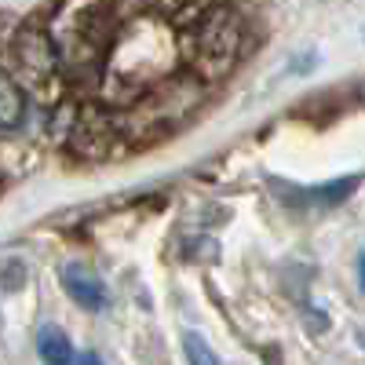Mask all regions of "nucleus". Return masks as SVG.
I'll return each mask as SVG.
<instances>
[{
  "label": "nucleus",
  "mask_w": 365,
  "mask_h": 365,
  "mask_svg": "<svg viewBox=\"0 0 365 365\" xmlns=\"http://www.w3.org/2000/svg\"><path fill=\"white\" fill-rule=\"evenodd\" d=\"M358 175H351V179H336V182H325V187H318V190H303V197H307L311 205H336V201H344L354 187H358Z\"/></svg>",
  "instance_id": "obj_9"
},
{
  "label": "nucleus",
  "mask_w": 365,
  "mask_h": 365,
  "mask_svg": "<svg viewBox=\"0 0 365 365\" xmlns=\"http://www.w3.org/2000/svg\"><path fill=\"white\" fill-rule=\"evenodd\" d=\"M37 354L44 358V365H70L73 361L70 336L58 325H41V332H37Z\"/></svg>",
  "instance_id": "obj_7"
},
{
  "label": "nucleus",
  "mask_w": 365,
  "mask_h": 365,
  "mask_svg": "<svg viewBox=\"0 0 365 365\" xmlns=\"http://www.w3.org/2000/svg\"><path fill=\"white\" fill-rule=\"evenodd\" d=\"M73 154L84 161H103L113 150V120L106 113H99V106H88L84 113L73 117V125L66 132Z\"/></svg>",
  "instance_id": "obj_5"
},
{
  "label": "nucleus",
  "mask_w": 365,
  "mask_h": 365,
  "mask_svg": "<svg viewBox=\"0 0 365 365\" xmlns=\"http://www.w3.org/2000/svg\"><path fill=\"white\" fill-rule=\"evenodd\" d=\"M63 289L84 311H103L106 307V285L96 278V270H88L84 263H70L63 270Z\"/></svg>",
  "instance_id": "obj_6"
},
{
  "label": "nucleus",
  "mask_w": 365,
  "mask_h": 365,
  "mask_svg": "<svg viewBox=\"0 0 365 365\" xmlns=\"http://www.w3.org/2000/svg\"><path fill=\"white\" fill-rule=\"evenodd\" d=\"M58 63H63V51L58 44L44 34L41 26H22L15 41H11V70L8 73H22V84H34V88H44Z\"/></svg>",
  "instance_id": "obj_4"
},
{
  "label": "nucleus",
  "mask_w": 365,
  "mask_h": 365,
  "mask_svg": "<svg viewBox=\"0 0 365 365\" xmlns=\"http://www.w3.org/2000/svg\"><path fill=\"white\" fill-rule=\"evenodd\" d=\"M241 44H245V22L230 4H212L190 29L187 58L197 81H220L234 70Z\"/></svg>",
  "instance_id": "obj_2"
},
{
  "label": "nucleus",
  "mask_w": 365,
  "mask_h": 365,
  "mask_svg": "<svg viewBox=\"0 0 365 365\" xmlns=\"http://www.w3.org/2000/svg\"><path fill=\"white\" fill-rule=\"evenodd\" d=\"M22 117H26V88H19V81L8 73L0 84V128L15 132Z\"/></svg>",
  "instance_id": "obj_8"
},
{
  "label": "nucleus",
  "mask_w": 365,
  "mask_h": 365,
  "mask_svg": "<svg viewBox=\"0 0 365 365\" xmlns=\"http://www.w3.org/2000/svg\"><path fill=\"white\" fill-rule=\"evenodd\" d=\"M182 347H187L190 365H220V358L212 354V347L197 336V332H187V336H182Z\"/></svg>",
  "instance_id": "obj_10"
},
{
  "label": "nucleus",
  "mask_w": 365,
  "mask_h": 365,
  "mask_svg": "<svg viewBox=\"0 0 365 365\" xmlns=\"http://www.w3.org/2000/svg\"><path fill=\"white\" fill-rule=\"evenodd\" d=\"M201 84L205 81L197 77H168L135 103V117L143 120V128H175L201 106Z\"/></svg>",
  "instance_id": "obj_3"
},
{
  "label": "nucleus",
  "mask_w": 365,
  "mask_h": 365,
  "mask_svg": "<svg viewBox=\"0 0 365 365\" xmlns=\"http://www.w3.org/2000/svg\"><path fill=\"white\" fill-rule=\"evenodd\" d=\"M175 66V37L158 19H132L117 34L106 58V96L113 103H139Z\"/></svg>",
  "instance_id": "obj_1"
},
{
  "label": "nucleus",
  "mask_w": 365,
  "mask_h": 365,
  "mask_svg": "<svg viewBox=\"0 0 365 365\" xmlns=\"http://www.w3.org/2000/svg\"><path fill=\"white\" fill-rule=\"evenodd\" d=\"M358 344H361V351H365V329L358 332Z\"/></svg>",
  "instance_id": "obj_13"
},
{
  "label": "nucleus",
  "mask_w": 365,
  "mask_h": 365,
  "mask_svg": "<svg viewBox=\"0 0 365 365\" xmlns=\"http://www.w3.org/2000/svg\"><path fill=\"white\" fill-rule=\"evenodd\" d=\"M81 365H103V358H99V354H96V351H88V354H84V361H81Z\"/></svg>",
  "instance_id": "obj_12"
},
{
  "label": "nucleus",
  "mask_w": 365,
  "mask_h": 365,
  "mask_svg": "<svg viewBox=\"0 0 365 365\" xmlns=\"http://www.w3.org/2000/svg\"><path fill=\"white\" fill-rule=\"evenodd\" d=\"M358 285H361V292H365V252H361V259H358Z\"/></svg>",
  "instance_id": "obj_11"
}]
</instances>
